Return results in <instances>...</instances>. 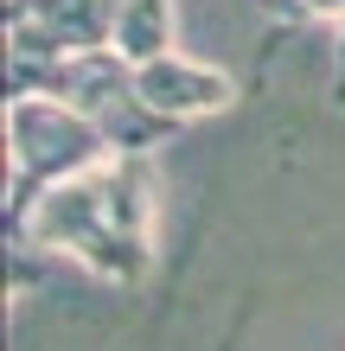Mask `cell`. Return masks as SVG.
Returning a JSON list of instances; mask_svg holds the SVG:
<instances>
[{"label":"cell","instance_id":"cell-2","mask_svg":"<svg viewBox=\"0 0 345 351\" xmlns=\"http://www.w3.org/2000/svg\"><path fill=\"white\" fill-rule=\"evenodd\" d=\"M103 160H115V147L71 109V102H58V96H13L7 102V173H13V185H7V204H0L7 237L26 230L32 204L45 192H58L64 179L96 173Z\"/></svg>","mask_w":345,"mask_h":351},{"label":"cell","instance_id":"cell-3","mask_svg":"<svg viewBox=\"0 0 345 351\" xmlns=\"http://www.w3.org/2000/svg\"><path fill=\"white\" fill-rule=\"evenodd\" d=\"M13 96H58L109 141L115 154H154L179 121H167L160 109H147L141 77L121 51H84V58H58L38 71H7V102Z\"/></svg>","mask_w":345,"mask_h":351},{"label":"cell","instance_id":"cell-1","mask_svg":"<svg viewBox=\"0 0 345 351\" xmlns=\"http://www.w3.org/2000/svg\"><path fill=\"white\" fill-rule=\"evenodd\" d=\"M7 243H32L45 256H71L115 287H141L154 268V167L147 154H115L84 179H64L32 204L26 230Z\"/></svg>","mask_w":345,"mask_h":351},{"label":"cell","instance_id":"cell-6","mask_svg":"<svg viewBox=\"0 0 345 351\" xmlns=\"http://www.w3.org/2000/svg\"><path fill=\"white\" fill-rule=\"evenodd\" d=\"M128 64H154V58H167L173 51V0H121V13H115V45Z\"/></svg>","mask_w":345,"mask_h":351},{"label":"cell","instance_id":"cell-4","mask_svg":"<svg viewBox=\"0 0 345 351\" xmlns=\"http://www.w3.org/2000/svg\"><path fill=\"white\" fill-rule=\"evenodd\" d=\"M121 0H7V71H38L58 58L115 45Z\"/></svg>","mask_w":345,"mask_h":351},{"label":"cell","instance_id":"cell-5","mask_svg":"<svg viewBox=\"0 0 345 351\" xmlns=\"http://www.w3.org/2000/svg\"><path fill=\"white\" fill-rule=\"evenodd\" d=\"M141 96H147V109H160L167 121H192V115H217V109H230V96L237 84L224 71H211V64H192V58H154V64H141Z\"/></svg>","mask_w":345,"mask_h":351}]
</instances>
